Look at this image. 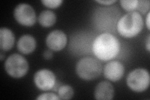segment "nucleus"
Masks as SVG:
<instances>
[{
  "label": "nucleus",
  "mask_w": 150,
  "mask_h": 100,
  "mask_svg": "<svg viewBox=\"0 0 150 100\" xmlns=\"http://www.w3.org/2000/svg\"><path fill=\"white\" fill-rule=\"evenodd\" d=\"M120 50L118 40L110 33H105L98 36L93 44V51L98 59L108 61L118 55Z\"/></svg>",
  "instance_id": "obj_1"
},
{
  "label": "nucleus",
  "mask_w": 150,
  "mask_h": 100,
  "mask_svg": "<svg viewBox=\"0 0 150 100\" xmlns=\"http://www.w3.org/2000/svg\"><path fill=\"white\" fill-rule=\"evenodd\" d=\"M143 28L142 15L137 11L129 12L122 16L117 24L119 34L125 38H133L137 36Z\"/></svg>",
  "instance_id": "obj_2"
},
{
  "label": "nucleus",
  "mask_w": 150,
  "mask_h": 100,
  "mask_svg": "<svg viewBox=\"0 0 150 100\" xmlns=\"http://www.w3.org/2000/svg\"><path fill=\"white\" fill-rule=\"evenodd\" d=\"M102 65L97 59L93 57H84L79 60L76 66L78 77L86 81L97 78L101 73Z\"/></svg>",
  "instance_id": "obj_3"
},
{
  "label": "nucleus",
  "mask_w": 150,
  "mask_h": 100,
  "mask_svg": "<svg viewBox=\"0 0 150 100\" xmlns=\"http://www.w3.org/2000/svg\"><path fill=\"white\" fill-rule=\"evenodd\" d=\"M4 68L10 77L20 78L27 73L29 65L27 60L19 54H13L6 59Z\"/></svg>",
  "instance_id": "obj_4"
},
{
  "label": "nucleus",
  "mask_w": 150,
  "mask_h": 100,
  "mask_svg": "<svg viewBox=\"0 0 150 100\" xmlns=\"http://www.w3.org/2000/svg\"><path fill=\"white\" fill-rule=\"evenodd\" d=\"M150 82L148 71L144 68L136 69L128 74L126 78L128 87L133 91L143 92L149 87Z\"/></svg>",
  "instance_id": "obj_5"
},
{
  "label": "nucleus",
  "mask_w": 150,
  "mask_h": 100,
  "mask_svg": "<svg viewBox=\"0 0 150 100\" xmlns=\"http://www.w3.org/2000/svg\"><path fill=\"white\" fill-rule=\"evenodd\" d=\"M14 16L18 23L25 26H32L36 22L35 9L30 4L21 3L14 10Z\"/></svg>",
  "instance_id": "obj_6"
},
{
  "label": "nucleus",
  "mask_w": 150,
  "mask_h": 100,
  "mask_svg": "<svg viewBox=\"0 0 150 100\" xmlns=\"http://www.w3.org/2000/svg\"><path fill=\"white\" fill-rule=\"evenodd\" d=\"M34 82L36 87L42 91L52 89L56 84V77L50 70L42 69L35 74Z\"/></svg>",
  "instance_id": "obj_7"
},
{
  "label": "nucleus",
  "mask_w": 150,
  "mask_h": 100,
  "mask_svg": "<svg viewBox=\"0 0 150 100\" xmlns=\"http://www.w3.org/2000/svg\"><path fill=\"white\" fill-rule=\"evenodd\" d=\"M46 43L51 50L61 51L67 45V36L63 31L56 30L51 32L46 37Z\"/></svg>",
  "instance_id": "obj_8"
},
{
  "label": "nucleus",
  "mask_w": 150,
  "mask_h": 100,
  "mask_svg": "<svg viewBox=\"0 0 150 100\" xmlns=\"http://www.w3.org/2000/svg\"><path fill=\"white\" fill-rule=\"evenodd\" d=\"M124 66L120 61H112L108 63L104 68V74L106 79L111 82H118L123 77Z\"/></svg>",
  "instance_id": "obj_9"
},
{
  "label": "nucleus",
  "mask_w": 150,
  "mask_h": 100,
  "mask_svg": "<svg viewBox=\"0 0 150 100\" xmlns=\"http://www.w3.org/2000/svg\"><path fill=\"white\" fill-rule=\"evenodd\" d=\"M114 88L108 82H101L98 83L95 89V98L99 100H110L113 98Z\"/></svg>",
  "instance_id": "obj_10"
},
{
  "label": "nucleus",
  "mask_w": 150,
  "mask_h": 100,
  "mask_svg": "<svg viewBox=\"0 0 150 100\" xmlns=\"http://www.w3.org/2000/svg\"><path fill=\"white\" fill-rule=\"evenodd\" d=\"M36 47V41L34 37L30 35H25L19 39L17 48L20 53L28 55L33 52Z\"/></svg>",
  "instance_id": "obj_11"
},
{
  "label": "nucleus",
  "mask_w": 150,
  "mask_h": 100,
  "mask_svg": "<svg viewBox=\"0 0 150 100\" xmlns=\"http://www.w3.org/2000/svg\"><path fill=\"white\" fill-rule=\"evenodd\" d=\"M15 36L11 30L7 28L0 29V48L1 50L9 51L15 44Z\"/></svg>",
  "instance_id": "obj_12"
},
{
  "label": "nucleus",
  "mask_w": 150,
  "mask_h": 100,
  "mask_svg": "<svg viewBox=\"0 0 150 100\" xmlns=\"http://www.w3.org/2000/svg\"><path fill=\"white\" fill-rule=\"evenodd\" d=\"M56 21V14L50 10L42 11L39 15L38 21L40 25L45 28L52 26Z\"/></svg>",
  "instance_id": "obj_13"
},
{
  "label": "nucleus",
  "mask_w": 150,
  "mask_h": 100,
  "mask_svg": "<svg viewBox=\"0 0 150 100\" xmlns=\"http://www.w3.org/2000/svg\"><path fill=\"white\" fill-rule=\"evenodd\" d=\"M74 95V90L69 85H63L58 89V96L60 99H70Z\"/></svg>",
  "instance_id": "obj_14"
},
{
  "label": "nucleus",
  "mask_w": 150,
  "mask_h": 100,
  "mask_svg": "<svg viewBox=\"0 0 150 100\" xmlns=\"http://www.w3.org/2000/svg\"><path fill=\"white\" fill-rule=\"evenodd\" d=\"M120 4L124 9L129 12L134 11L137 9L138 1V0H121Z\"/></svg>",
  "instance_id": "obj_15"
},
{
  "label": "nucleus",
  "mask_w": 150,
  "mask_h": 100,
  "mask_svg": "<svg viewBox=\"0 0 150 100\" xmlns=\"http://www.w3.org/2000/svg\"><path fill=\"white\" fill-rule=\"evenodd\" d=\"M41 3L44 6L50 8H56L62 5V0H43Z\"/></svg>",
  "instance_id": "obj_16"
},
{
  "label": "nucleus",
  "mask_w": 150,
  "mask_h": 100,
  "mask_svg": "<svg viewBox=\"0 0 150 100\" xmlns=\"http://www.w3.org/2000/svg\"><path fill=\"white\" fill-rule=\"evenodd\" d=\"M149 9V1H138V4L137 8V10L142 13V14H144ZM138 12V13H139Z\"/></svg>",
  "instance_id": "obj_17"
},
{
  "label": "nucleus",
  "mask_w": 150,
  "mask_h": 100,
  "mask_svg": "<svg viewBox=\"0 0 150 100\" xmlns=\"http://www.w3.org/2000/svg\"><path fill=\"white\" fill-rule=\"evenodd\" d=\"M36 99H53V100H58L60 99V98H59V96H58L57 95L52 93H43L41 94L40 95H39L36 98Z\"/></svg>",
  "instance_id": "obj_18"
},
{
  "label": "nucleus",
  "mask_w": 150,
  "mask_h": 100,
  "mask_svg": "<svg viewBox=\"0 0 150 100\" xmlns=\"http://www.w3.org/2000/svg\"><path fill=\"white\" fill-rule=\"evenodd\" d=\"M53 53L52 51H51V50H46L43 53V56L44 58L47 60H51V58H53Z\"/></svg>",
  "instance_id": "obj_19"
},
{
  "label": "nucleus",
  "mask_w": 150,
  "mask_h": 100,
  "mask_svg": "<svg viewBox=\"0 0 150 100\" xmlns=\"http://www.w3.org/2000/svg\"><path fill=\"white\" fill-rule=\"evenodd\" d=\"M116 1H112V0H109V1H96L98 3L103 4H105V5H111L112 3H115Z\"/></svg>",
  "instance_id": "obj_20"
},
{
  "label": "nucleus",
  "mask_w": 150,
  "mask_h": 100,
  "mask_svg": "<svg viewBox=\"0 0 150 100\" xmlns=\"http://www.w3.org/2000/svg\"><path fill=\"white\" fill-rule=\"evenodd\" d=\"M149 15H150V13L148 12V15L146 16V25L147 28L148 30L150 29V28H149Z\"/></svg>",
  "instance_id": "obj_21"
},
{
  "label": "nucleus",
  "mask_w": 150,
  "mask_h": 100,
  "mask_svg": "<svg viewBox=\"0 0 150 100\" xmlns=\"http://www.w3.org/2000/svg\"><path fill=\"white\" fill-rule=\"evenodd\" d=\"M146 49L148 51H150V36H149L147 40V43H146Z\"/></svg>",
  "instance_id": "obj_22"
},
{
  "label": "nucleus",
  "mask_w": 150,
  "mask_h": 100,
  "mask_svg": "<svg viewBox=\"0 0 150 100\" xmlns=\"http://www.w3.org/2000/svg\"><path fill=\"white\" fill-rule=\"evenodd\" d=\"M0 55H0V56H1V61H3L4 56H3V54L2 52H1V54H0Z\"/></svg>",
  "instance_id": "obj_23"
}]
</instances>
